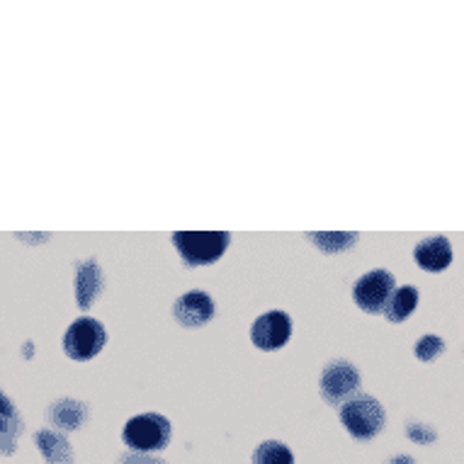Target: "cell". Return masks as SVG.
Listing matches in <instances>:
<instances>
[{
	"instance_id": "6da1fadb",
	"label": "cell",
	"mask_w": 464,
	"mask_h": 464,
	"mask_svg": "<svg viewBox=\"0 0 464 464\" xmlns=\"http://www.w3.org/2000/svg\"><path fill=\"white\" fill-rule=\"evenodd\" d=\"M170 238L185 266L190 267L212 266L231 244V234L227 231H178Z\"/></svg>"
},
{
	"instance_id": "7a4b0ae2",
	"label": "cell",
	"mask_w": 464,
	"mask_h": 464,
	"mask_svg": "<svg viewBox=\"0 0 464 464\" xmlns=\"http://www.w3.org/2000/svg\"><path fill=\"white\" fill-rule=\"evenodd\" d=\"M343 428L358 438V440H372L374 435L384 428V409L382 403L370 394H358L343 403L341 409Z\"/></svg>"
},
{
	"instance_id": "3957f363",
	"label": "cell",
	"mask_w": 464,
	"mask_h": 464,
	"mask_svg": "<svg viewBox=\"0 0 464 464\" xmlns=\"http://www.w3.org/2000/svg\"><path fill=\"white\" fill-rule=\"evenodd\" d=\"M122 438L134 452H156L170 440V420L160 413H139L127 420Z\"/></svg>"
},
{
	"instance_id": "277c9868",
	"label": "cell",
	"mask_w": 464,
	"mask_h": 464,
	"mask_svg": "<svg viewBox=\"0 0 464 464\" xmlns=\"http://www.w3.org/2000/svg\"><path fill=\"white\" fill-rule=\"evenodd\" d=\"M107 334L105 326L98 319L91 316H81L69 326L66 335H63V351L71 360H92L102 348H105Z\"/></svg>"
},
{
	"instance_id": "5b68a950",
	"label": "cell",
	"mask_w": 464,
	"mask_h": 464,
	"mask_svg": "<svg viewBox=\"0 0 464 464\" xmlns=\"http://www.w3.org/2000/svg\"><path fill=\"white\" fill-rule=\"evenodd\" d=\"M396 280L389 270H372L365 273L353 287V299L355 304L367 314H382L387 306L389 297L394 295Z\"/></svg>"
},
{
	"instance_id": "8992f818",
	"label": "cell",
	"mask_w": 464,
	"mask_h": 464,
	"mask_svg": "<svg viewBox=\"0 0 464 464\" xmlns=\"http://www.w3.org/2000/svg\"><path fill=\"white\" fill-rule=\"evenodd\" d=\"M360 387V372L348 360H334L321 372V396L331 406L345 403Z\"/></svg>"
},
{
	"instance_id": "52a82bcc",
	"label": "cell",
	"mask_w": 464,
	"mask_h": 464,
	"mask_svg": "<svg viewBox=\"0 0 464 464\" xmlns=\"http://www.w3.org/2000/svg\"><path fill=\"white\" fill-rule=\"evenodd\" d=\"M292 335V319L285 312H267L260 314L251 326V341L256 348L266 353L280 351L282 345Z\"/></svg>"
},
{
	"instance_id": "ba28073f",
	"label": "cell",
	"mask_w": 464,
	"mask_h": 464,
	"mask_svg": "<svg viewBox=\"0 0 464 464\" xmlns=\"http://www.w3.org/2000/svg\"><path fill=\"white\" fill-rule=\"evenodd\" d=\"M214 314H217L214 299L207 292H199V289L185 292L183 297H178L176 304H173V316L185 328L205 326V324H209L214 319Z\"/></svg>"
},
{
	"instance_id": "9c48e42d",
	"label": "cell",
	"mask_w": 464,
	"mask_h": 464,
	"mask_svg": "<svg viewBox=\"0 0 464 464\" xmlns=\"http://www.w3.org/2000/svg\"><path fill=\"white\" fill-rule=\"evenodd\" d=\"M413 258L428 273H442L452 263V246L445 237H428L413 248Z\"/></svg>"
},
{
	"instance_id": "30bf717a",
	"label": "cell",
	"mask_w": 464,
	"mask_h": 464,
	"mask_svg": "<svg viewBox=\"0 0 464 464\" xmlns=\"http://www.w3.org/2000/svg\"><path fill=\"white\" fill-rule=\"evenodd\" d=\"M102 270L95 260H83L76 267V302L81 309H91L95 304V299L102 295Z\"/></svg>"
},
{
	"instance_id": "8fae6325",
	"label": "cell",
	"mask_w": 464,
	"mask_h": 464,
	"mask_svg": "<svg viewBox=\"0 0 464 464\" xmlns=\"http://www.w3.org/2000/svg\"><path fill=\"white\" fill-rule=\"evenodd\" d=\"M20 433H23V416L17 413L10 396L0 392V455L15 452Z\"/></svg>"
},
{
	"instance_id": "7c38bea8",
	"label": "cell",
	"mask_w": 464,
	"mask_h": 464,
	"mask_svg": "<svg viewBox=\"0 0 464 464\" xmlns=\"http://www.w3.org/2000/svg\"><path fill=\"white\" fill-rule=\"evenodd\" d=\"M49 420L53 426L66 428V430H78V428L85 423V416H88V409H85L83 401H76V399H59L49 406Z\"/></svg>"
},
{
	"instance_id": "4fadbf2b",
	"label": "cell",
	"mask_w": 464,
	"mask_h": 464,
	"mask_svg": "<svg viewBox=\"0 0 464 464\" xmlns=\"http://www.w3.org/2000/svg\"><path fill=\"white\" fill-rule=\"evenodd\" d=\"M37 450L44 455L49 464H73V450H71L69 440L56 430H39L34 435Z\"/></svg>"
},
{
	"instance_id": "5bb4252c",
	"label": "cell",
	"mask_w": 464,
	"mask_h": 464,
	"mask_svg": "<svg viewBox=\"0 0 464 464\" xmlns=\"http://www.w3.org/2000/svg\"><path fill=\"white\" fill-rule=\"evenodd\" d=\"M416 304H419V289L413 287V285H406V287L394 289V295L389 297L387 306H384V312L382 314H384L387 321H392V324H401L403 319L411 316Z\"/></svg>"
},
{
	"instance_id": "9a60e30c",
	"label": "cell",
	"mask_w": 464,
	"mask_h": 464,
	"mask_svg": "<svg viewBox=\"0 0 464 464\" xmlns=\"http://www.w3.org/2000/svg\"><path fill=\"white\" fill-rule=\"evenodd\" d=\"M306 238L319 246L324 253H343L358 244L355 231H324V234H306Z\"/></svg>"
},
{
	"instance_id": "2e32d148",
	"label": "cell",
	"mask_w": 464,
	"mask_h": 464,
	"mask_svg": "<svg viewBox=\"0 0 464 464\" xmlns=\"http://www.w3.org/2000/svg\"><path fill=\"white\" fill-rule=\"evenodd\" d=\"M253 464H295V455L282 442L266 440L253 452Z\"/></svg>"
},
{
	"instance_id": "e0dca14e",
	"label": "cell",
	"mask_w": 464,
	"mask_h": 464,
	"mask_svg": "<svg viewBox=\"0 0 464 464\" xmlns=\"http://www.w3.org/2000/svg\"><path fill=\"white\" fill-rule=\"evenodd\" d=\"M442 353H445V343H442L440 335H423L416 343V358L423 360V362H430V360H435Z\"/></svg>"
},
{
	"instance_id": "ac0fdd59",
	"label": "cell",
	"mask_w": 464,
	"mask_h": 464,
	"mask_svg": "<svg viewBox=\"0 0 464 464\" xmlns=\"http://www.w3.org/2000/svg\"><path fill=\"white\" fill-rule=\"evenodd\" d=\"M120 464H166V462L159 459V457L144 455V452H130V455H124L122 459H120Z\"/></svg>"
},
{
	"instance_id": "d6986e66",
	"label": "cell",
	"mask_w": 464,
	"mask_h": 464,
	"mask_svg": "<svg viewBox=\"0 0 464 464\" xmlns=\"http://www.w3.org/2000/svg\"><path fill=\"white\" fill-rule=\"evenodd\" d=\"M406 433L411 435V438H413V440H416V442H428V440H433V433H430V430H426V428L416 426V423H413V426L406 428Z\"/></svg>"
}]
</instances>
